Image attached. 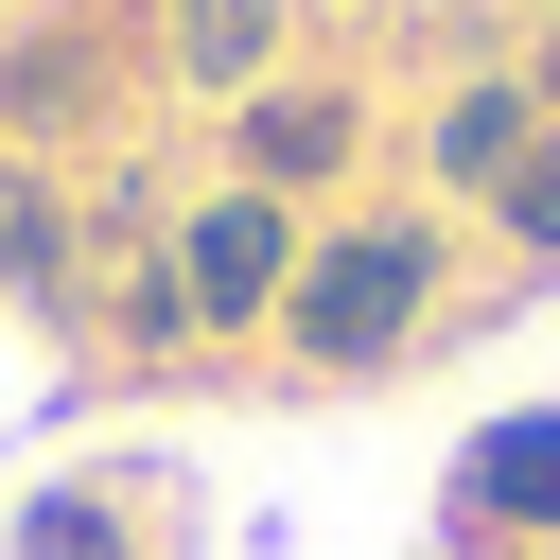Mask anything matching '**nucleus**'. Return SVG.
<instances>
[{
	"mask_svg": "<svg viewBox=\"0 0 560 560\" xmlns=\"http://www.w3.org/2000/svg\"><path fill=\"white\" fill-rule=\"evenodd\" d=\"M420 332H438V228H420V210H368V228L298 245V280H280V350H298L315 385H368V368H402Z\"/></svg>",
	"mask_w": 560,
	"mask_h": 560,
	"instance_id": "nucleus-1",
	"label": "nucleus"
},
{
	"mask_svg": "<svg viewBox=\"0 0 560 560\" xmlns=\"http://www.w3.org/2000/svg\"><path fill=\"white\" fill-rule=\"evenodd\" d=\"M438 542H455V560H525V542H560V402L490 420V438L438 472Z\"/></svg>",
	"mask_w": 560,
	"mask_h": 560,
	"instance_id": "nucleus-2",
	"label": "nucleus"
},
{
	"mask_svg": "<svg viewBox=\"0 0 560 560\" xmlns=\"http://www.w3.org/2000/svg\"><path fill=\"white\" fill-rule=\"evenodd\" d=\"M175 280H192V332H280V280H298V210L228 175V192L175 228Z\"/></svg>",
	"mask_w": 560,
	"mask_h": 560,
	"instance_id": "nucleus-3",
	"label": "nucleus"
},
{
	"mask_svg": "<svg viewBox=\"0 0 560 560\" xmlns=\"http://www.w3.org/2000/svg\"><path fill=\"white\" fill-rule=\"evenodd\" d=\"M350 158H368V105H350L332 70H280V88H245V122H228V175H245V192H280V210H298V192H332Z\"/></svg>",
	"mask_w": 560,
	"mask_h": 560,
	"instance_id": "nucleus-4",
	"label": "nucleus"
},
{
	"mask_svg": "<svg viewBox=\"0 0 560 560\" xmlns=\"http://www.w3.org/2000/svg\"><path fill=\"white\" fill-rule=\"evenodd\" d=\"M122 52H140V35H122V18H88V0H70V18H35V35L0 52V140H88V122L122 105Z\"/></svg>",
	"mask_w": 560,
	"mask_h": 560,
	"instance_id": "nucleus-5",
	"label": "nucleus"
},
{
	"mask_svg": "<svg viewBox=\"0 0 560 560\" xmlns=\"http://www.w3.org/2000/svg\"><path fill=\"white\" fill-rule=\"evenodd\" d=\"M525 140H542V88H525V70H472V88H438V122H420V175L490 210V192L525 175Z\"/></svg>",
	"mask_w": 560,
	"mask_h": 560,
	"instance_id": "nucleus-6",
	"label": "nucleus"
},
{
	"mask_svg": "<svg viewBox=\"0 0 560 560\" xmlns=\"http://www.w3.org/2000/svg\"><path fill=\"white\" fill-rule=\"evenodd\" d=\"M280 18L298 0H158V70L210 88V105H245V88H280Z\"/></svg>",
	"mask_w": 560,
	"mask_h": 560,
	"instance_id": "nucleus-7",
	"label": "nucleus"
},
{
	"mask_svg": "<svg viewBox=\"0 0 560 560\" xmlns=\"http://www.w3.org/2000/svg\"><path fill=\"white\" fill-rule=\"evenodd\" d=\"M105 350H122V368H175V350H192V280H175V228H158V245L105 280Z\"/></svg>",
	"mask_w": 560,
	"mask_h": 560,
	"instance_id": "nucleus-8",
	"label": "nucleus"
},
{
	"mask_svg": "<svg viewBox=\"0 0 560 560\" xmlns=\"http://www.w3.org/2000/svg\"><path fill=\"white\" fill-rule=\"evenodd\" d=\"M70 262H88L70 192H52V175H0V280H18V298H70Z\"/></svg>",
	"mask_w": 560,
	"mask_h": 560,
	"instance_id": "nucleus-9",
	"label": "nucleus"
},
{
	"mask_svg": "<svg viewBox=\"0 0 560 560\" xmlns=\"http://www.w3.org/2000/svg\"><path fill=\"white\" fill-rule=\"evenodd\" d=\"M122 508H140V490H52V508L18 525V560H122Z\"/></svg>",
	"mask_w": 560,
	"mask_h": 560,
	"instance_id": "nucleus-10",
	"label": "nucleus"
},
{
	"mask_svg": "<svg viewBox=\"0 0 560 560\" xmlns=\"http://www.w3.org/2000/svg\"><path fill=\"white\" fill-rule=\"evenodd\" d=\"M490 228H508L525 262H560V122H542V140H525V175L490 192Z\"/></svg>",
	"mask_w": 560,
	"mask_h": 560,
	"instance_id": "nucleus-11",
	"label": "nucleus"
},
{
	"mask_svg": "<svg viewBox=\"0 0 560 560\" xmlns=\"http://www.w3.org/2000/svg\"><path fill=\"white\" fill-rule=\"evenodd\" d=\"M525 88H542V122H560V0H542V35H525Z\"/></svg>",
	"mask_w": 560,
	"mask_h": 560,
	"instance_id": "nucleus-12",
	"label": "nucleus"
}]
</instances>
